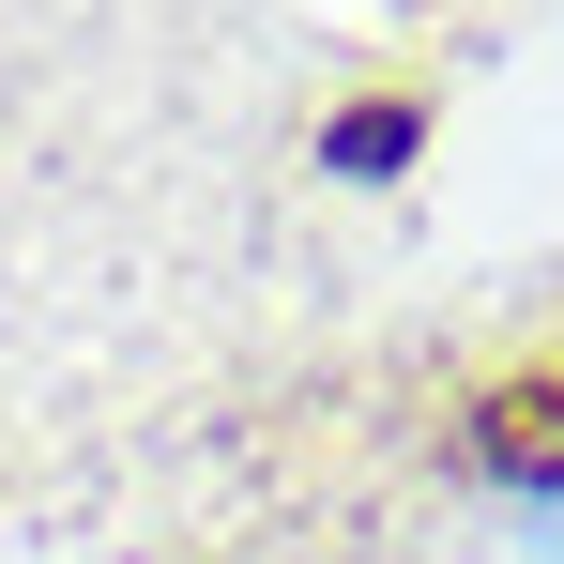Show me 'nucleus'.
Masks as SVG:
<instances>
[{
  "instance_id": "1",
  "label": "nucleus",
  "mask_w": 564,
  "mask_h": 564,
  "mask_svg": "<svg viewBox=\"0 0 564 564\" xmlns=\"http://www.w3.org/2000/svg\"><path fill=\"white\" fill-rule=\"evenodd\" d=\"M488 473H519V488H564V381H519V397H488Z\"/></svg>"
}]
</instances>
